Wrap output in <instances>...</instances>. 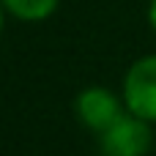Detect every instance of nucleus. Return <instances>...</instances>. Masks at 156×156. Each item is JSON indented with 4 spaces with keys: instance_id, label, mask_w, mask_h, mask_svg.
I'll list each match as a JSON object with an SVG mask.
<instances>
[{
    "instance_id": "obj_1",
    "label": "nucleus",
    "mask_w": 156,
    "mask_h": 156,
    "mask_svg": "<svg viewBox=\"0 0 156 156\" xmlns=\"http://www.w3.org/2000/svg\"><path fill=\"white\" fill-rule=\"evenodd\" d=\"M151 145H154L151 121H145L129 110L99 134L101 156H145L151 151Z\"/></svg>"
},
{
    "instance_id": "obj_2",
    "label": "nucleus",
    "mask_w": 156,
    "mask_h": 156,
    "mask_svg": "<svg viewBox=\"0 0 156 156\" xmlns=\"http://www.w3.org/2000/svg\"><path fill=\"white\" fill-rule=\"evenodd\" d=\"M123 104L129 112L156 123V55L134 60L123 77Z\"/></svg>"
},
{
    "instance_id": "obj_3",
    "label": "nucleus",
    "mask_w": 156,
    "mask_h": 156,
    "mask_svg": "<svg viewBox=\"0 0 156 156\" xmlns=\"http://www.w3.org/2000/svg\"><path fill=\"white\" fill-rule=\"evenodd\" d=\"M74 110H77V118L96 134H101L107 126H112L123 112H126V104L123 99H118L110 88H101V85H90L85 90H80L77 101H74Z\"/></svg>"
},
{
    "instance_id": "obj_4",
    "label": "nucleus",
    "mask_w": 156,
    "mask_h": 156,
    "mask_svg": "<svg viewBox=\"0 0 156 156\" xmlns=\"http://www.w3.org/2000/svg\"><path fill=\"white\" fill-rule=\"evenodd\" d=\"M0 3L8 14H14L22 22H41L58 11L60 0H0Z\"/></svg>"
},
{
    "instance_id": "obj_5",
    "label": "nucleus",
    "mask_w": 156,
    "mask_h": 156,
    "mask_svg": "<svg viewBox=\"0 0 156 156\" xmlns=\"http://www.w3.org/2000/svg\"><path fill=\"white\" fill-rule=\"evenodd\" d=\"M148 22H151V27L156 30V0H151V5H148Z\"/></svg>"
},
{
    "instance_id": "obj_6",
    "label": "nucleus",
    "mask_w": 156,
    "mask_h": 156,
    "mask_svg": "<svg viewBox=\"0 0 156 156\" xmlns=\"http://www.w3.org/2000/svg\"><path fill=\"white\" fill-rule=\"evenodd\" d=\"M0 33H3V3H0Z\"/></svg>"
}]
</instances>
